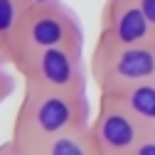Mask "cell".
<instances>
[{
    "mask_svg": "<svg viewBox=\"0 0 155 155\" xmlns=\"http://www.w3.org/2000/svg\"><path fill=\"white\" fill-rule=\"evenodd\" d=\"M86 126H91L89 91H59L25 81L20 106L12 118L10 140L32 150L49 138Z\"/></svg>",
    "mask_w": 155,
    "mask_h": 155,
    "instance_id": "cell-1",
    "label": "cell"
},
{
    "mask_svg": "<svg viewBox=\"0 0 155 155\" xmlns=\"http://www.w3.org/2000/svg\"><path fill=\"white\" fill-rule=\"evenodd\" d=\"M47 47H84V27L79 15L62 0L22 10L12 40L10 64L17 54Z\"/></svg>",
    "mask_w": 155,
    "mask_h": 155,
    "instance_id": "cell-2",
    "label": "cell"
},
{
    "mask_svg": "<svg viewBox=\"0 0 155 155\" xmlns=\"http://www.w3.org/2000/svg\"><path fill=\"white\" fill-rule=\"evenodd\" d=\"M30 84L59 91H89L91 69L84 62V47H47L17 54L12 64Z\"/></svg>",
    "mask_w": 155,
    "mask_h": 155,
    "instance_id": "cell-3",
    "label": "cell"
},
{
    "mask_svg": "<svg viewBox=\"0 0 155 155\" xmlns=\"http://www.w3.org/2000/svg\"><path fill=\"white\" fill-rule=\"evenodd\" d=\"M89 69L99 91H118L130 84L155 81V42L91 49Z\"/></svg>",
    "mask_w": 155,
    "mask_h": 155,
    "instance_id": "cell-4",
    "label": "cell"
},
{
    "mask_svg": "<svg viewBox=\"0 0 155 155\" xmlns=\"http://www.w3.org/2000/svg\"><path fill=\"white\" fill-rule=\"evenodd\" d=\"M150 128L135 116L121 96L99 91V106L91 118V133L101 155H128Z\"/></svg>",
    "mask_w": 155,
    "mask_h": 155,
    "instance_id": "cell-5",
    "label": "cell"
},
{
    "mask_svg": "<svg viewBox=\"0 0 155 155\" xmlns=\"http://www.w3.org/2000/svg\"><path fill=\"white\" fill-rule=\"evenodd\" d=\"M143 42H155V30L138 0H106L94 49H118Z\"/></svg>",
    "mask_w": 155,
    "mask_h": 155,
    "instance_id": "cell-6",
    "label": "cell"
},
{
    "mask_svg": "<svg viewBox=\"0 0 155 155\" xmlns=\"http://www.w3.org/2000/svg\"><path fill=\"white\" fill-rule=\"evenodd\" d=\"M32 150L37 155H96L99 153L96 150V143H94L91 126L62 133V135H57V138H49V140H45L42 145H37Z\"/></svg>",
    "mask_w": 155,
    "mask_h": 155,
    "instance_id": "cell-7",
    "label": "cell"
},
{
    "mask_svg": "<svg viewBox=\"0 0 155 155\" xmlns=\"http://www.w3.org/2000/svg\"><path fill=\"white\" fill-rule=\"evenodd\" d=\"M121 96V101L138 116V118L148 126L155 128V81H143V84H130L118 91H111Z\"/></svg>",
    "mask_w": 155,
    "mask_h": 155,
    "instance_id": "cell-8",
    "label": "cell"
},
{
    "mask_svg": "<svg viewBox=\"0 0 155 155\" xmlns=\"http://www.w3.org/2000/svg\"><path fill=\"white\" fill-rule=\"evenodd\" d=\"M22 10L25 8L20 0H0V57L8 64L12 57V40H15V30Z\"/></svg>",
    "mask_w": 155,
    "mask_h": 155,
    "instance_id": "cell-9",
    "label": "cell"
},
{
    "mask_svg": "<svg viewBox=\"0 0 155 155\" xmlns=\"http://www.w3.org/2000/svg\"><path fill=\"white\" fill-rule=\"evenodd\" d=\"M5 67H10V64L0 57V106H3L10 96L15 94V76H12V71H8Z\"/></svg>",
    "mask_w": 155,
    "mask_h": 155,
    "instance_id": "cell-10",
    "label": "cell"
},
{
    "mask_svg": "<svg viewBox=\"0 0 155 155\" xmlns=\"http://www.w3.org/2000/svg\"><path fill=\"white\" fill-rule=\"evenodd\" d=\"M128 155H155V128H150Z\"/></svg>",
    "mask_w": 155,
    "mask_h": 155,
    "instance_id": "cell-11",
    "label": "cell"
},
{
    "mask_svg": "<svg viewBox=\"0 0 155 155\" xmlns=\"http://www.w3.org/2000/svg\"><path fill=\"white\" fill-rule=\"evenodd\" d=\"M0 155H37L35 150H27L22 145H17L15 140H5V143H0Z\"/></svg>",
    "mask_w": 155,
    "mask_h": 155,
    "instance_id": "cell-12",
    "label": "cell"
},
{
    "mask_svg": "<svg viewBox=\"0 0 155 155\" xmlns=\"http://www.w3.org/2000/svg\"><path fill=\"white\" fill-rule=\"evenodd\" d=\"M138 5H140V10H143L145 17H148V22H150L153 30H155V0H138Z\"/></svg>",
    "mask_w": 155,
    "mask_h": 155,
    "instance_id": "cell-13",
    "label": "cell"
},
{
    "mask_svg": "<svg viewBox=\"0 0 155 155\" xmlns=\"http://www.w3.org/2000/svg\"><path fill=\"white\" fill-rule=\"evenodd\" d=\"M22 8H30V5H45V3H54V0H20Z\"/></svg>",
    "mask_w": 155,
    "mask_h": 155,
    "instance_id": "cell-14",
    "label": "cell"
},
{
    "mask_svg": "<svg viewBox=\"0 0 155 155\" xmlns=\"http://www.w3.org/2000/svg\"><path fill=\"white\" fill-rule=\"evenodd\" d=\"M96 155H101V153H96Z\"/></svg>",
    "mask_w": 155,
    "mask_h": 155,
    "instance_id": "cell-15",
    "label": "cell"
}]
</instances>
